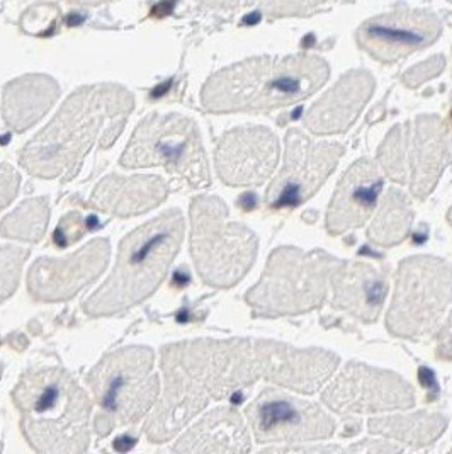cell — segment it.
<instances>
[{
  "mask_svg": "<svg viewBox=\"0 0 452 454\" xmlns=\"http://www.w3.org/2000/svg\"><path fill=\"white\" fill-rule=\"evenodd\" d=\"M340 359L325 349H298L266 339H196L170 344L162 351L164 395L146 420L152 442L170 441L211 400L268 380L292 392H318Z\"/></svg>",
  "mask_w": 452,
  "mask_h": 454,
  "instance_id": "obj_1",
  "label": "cell"
},
{
  "mask_svg": "<svg viewBox=\"0 0 452 454\" xmlns=\"http://www.w3.org/2000/svg\"><path fill=\"white\" fill-rule=\"evenodd\" d=\"M133 107L135 98L120 85L79 89L22 148L21 166L35 177L72 181L90 150L114 145Z\"/></svg>",
  "mask_w": 452,
  "mask_h": 454,
  "instance_id": "obj_2",
  "label": "cell"
},
{
  "mask_svg": "<svg viewBox=\"0 0 452 454\" xmlns=\"http://www.w3.org/2000/svg\"><path fill=\"white\" fill-rule=\"evenodd\" d=\"M329 77V63L316 55L250 59L214 74L201 101L211 113L270 111L313 96Z\"/></svg>",
  "mask_w": 452,
  "mask_h": 454,
  "instance_id": "obj_3",
  "label": "cell"
},
{
  "mask_svg": "<svg viewBox=\"0 0 452 454\" xmlns=\"http://www.w3.org/2000/svg\"><path fill=\"white\" fill-rule=\"evenodd\" d=\"M21 412V431L35 451L79 454L90 441L92 403L62 368L24 372L12 392Z\"/></svg>",
  "mask_w": 452,
  "mask_h": 454,
  "instance_id": "obj_4",
  "label": "cell"
},
{
  "mask_svg": "<svg viewBox=\"0 0 452 454\" xmlns=\"http://www.w3.org/2000/svg\"><path fill=\"white\" fill-rule=\"evenodd\" d=\"M183 213L168 209L129 231L109 278L83 305L90 317H109L140 305L164 283L184 240Z\"/></svg>",
  "mask_w": 452,
  "mask_h": 454,
  "instance_id": "obj_5",
  "label": "cell"
},
{
  "mask_svg": "<svg viewBox=\"0 0 452 454\" xmlns=\"http://www.w3.org/2000/svg\"><path fill=\"white\" fill-rule=\"evenodd\" d=\"M340 259L322 248H276L262 278L245 294L255 317L279 318L318 309L329 293L330 274Z\"/></svg>",
  "mask_w": 452,
  "mask_h": 454,
  "instance_id": "obj_6",
  "label": "cell"
},
{
  "mask_svg": "<svg viewBox=\"0 0 452 454\" xmlns=\"http://www.w3.org/2000/svg\"><path fill=\"white\" fill-rule=\"evenodd\" d=\"M259 240L250 228L231 222L216 196H198L191 203V254L206 285H238L257 259Z\"/></svg>",
  "mask_w": 452,
  "mask_h": 454,
  "instance_id": "obj_7",
  "label": "cell"
},
{
  "mask_svg": "<svg viewBox=\"0 0 452 454\" xmlns=\"http://www.w3.org/2000/svg\"><path fill=\"white\" fill-rule=\"evenodd\" d=\"M153 364L152 349L129 346L104 356L89 372L87 381L101 407L96 419L99 435H107L116 426L136 424L157 403L160 380Z\"/></svg>",
  "mask_w": 452,
  "mask_h": 454,
  "instance_id": "obj_8",
  "label": "cell"
},
{
  "mask_svg": "<svg viewBox=\"0 0 452 454\" xmlns=\"http://www.w3.org/2000/svg\"><path fill=\"white\" fill-rule=\"evenodd\" d=\"M452 301V264L433 255L401 261L386 325L403 339L427 340L437 332Z\"/></svg>",
  "mask_w": 452,
  "mask_h": 454,
  "instance_id": "obj_9",
  "label": "cell"
},
{
  "mask_svg": "<svg viewBox=\"0 0 452 454\" xmlns=\"http://www.w3.org/2000/svg\"><path fill=\"white\" fill-rule=\"evenodd\" d=\"M120 164L164 167L191 187L209 186V164L198 124L183 114L153 113L135 129Z\"/></svg>",
  "mask_w": 452,
  "mask_h": 454,
  "instance_id": "obj_10",
  "label": "cell"
},
{
  "mask_svg": "<svg viewBox=\"0 0 452 454\" xmlns=\"http://www.w3.org/2000/svg\"><path fill=\"white\" fill-rule=\"evenodd\" d=\"M452 124L435 114L393 126L378 150L386 176L398 184H410L411 194L425 200L451 162Z\"/></svg>",
  "mask_w": 452,
  "mask_h": 454,
  "instance_id": "obj_11",
  "label": "cell"
},
{
  "mask_svg": "<svg viewBox=\"0 0 452 454\" xmlns=\"http://www.w3.org/2000/svg\"><path fill=\"white\" fill-rule=\"evenodd\" d=\"M346 148L335 142H315L298 128L286 135L284 164L266 192L269 209H294L325 184Z\"/></svg>",
  "mask_w": 452,
  "mask_h": 454,
  "instance_id": "obj_12",
  "label": "cell"
},
{
  "mask_svg": "<svg viewBox=\"0 0 452 454\" xmlns=\"http://www.w3.org/2000/svg\"><path fill=\"white\" fill-rule=\"evenodd\" d=\"M248 424L257 442H313L335 434V420L318 403L266 388L247 407Z\"/></svg>",
  "mask_w": 452,
  "mask_h": 454,
  "instance_id": "obj_13",
  "label": "cell"
},
{
  "mask_svg": "<svg viewBox=\"0 0 452 454\" xmlns=\"http://www.w3.org/2000/svg\"><path fill=\"white\" fill-rule=\"evenodd\" d=\"M322 400L342 415L409 411L415 405V390L396 372L350 361L323 390Z\"/></svg>",
  "mask_w": 452,
  "mask_h": 454,
  "instance_id": "obj_14",
  "label": "cell"
},
{
  "mask_svg": "<svg viewBox=\"0 0 452 454\" xmlns=\"http://www.w3.org/2000/svg\"><path fill=\"white\" fill-rule=\"evenodd\" d=\"M442 33V22L424 9L400 7L361 24L355 40L374 60L394 63L429 48Z\"/></svg>",
  "mask_w": 452,
  "mask_h": 454,
  "instance_id": "obj_15",
  "label": "cell"
},
{
  "mask_svg": "<svg viewBox=\"0 0 452 454\" xmlns=\"http://www.w3.org/2000/svg\"><path fill=\"white\" fill-rule=\"evenodd\" d=\"M109 255V240L96 239L68 257H42L27 272V289L38 301H66L103 274Z\"/></svg>",
  "mask_w": 452,
  "mask_h": 454,
  "instance_id": "obj_16",
  "label": "cell"
},
{
  "mask_svg": "<svg viewBox=\"0 0 452 454\" xmlns=\"http://www.w3.org/2000/svg\"><path fill=\"white\" fill-rule=\"evenodd\" d=\"M279 140L264 126H240L218 142L214 162L226 186H261L274 174Z\"/></svg>",
  "mask_w": 452,
  "mask_h": 454,
  "instance_id": "obj_17",
  "label": "cell"
},
{
  "mask_svg": "<svg viewBox=\"0 0 452 454\" xmlns=\"http://www.w3.org/2000/svg\"><path fill=\"white\" fill-rule=\"evenodd\" d=\"M390 268L339 261L330 274L331 305L361 322L374 324L390 291Z\"/></svg>",
  "mask_w": 452,
  "mask_h": 454,
  "instance_id": "obj_18",
  "label": "cell"
},
{
  "mask_svg": "<svg viewBox=\"0 0 452 454\" xmlns=\"http://www.w3.org/2000/svg\"><path fill=\"white\" fill-rule=\"evenodd\" d=\"M383 191V176L370 159H359L340 177L327 215L330 235L362 227L376 209Z\"/></svg>",
  "mask_w": 452,
  "mask_h": 454,
  "instance_id": "obj_19",
  "label": "cell"
},
{
  "mask_svg": "<svg viewBox=\"0 0 452 454\" xmlns=\"http://www.w3.org/2000/svg\"><path fill=\"white\" fill-rule=\"evenodd\" d=\"M374 87V77L368 70H350L309 107L305 126L315 135H335L349 129L366 107Z\"/></svg>",
  "mask_w": 452,
  "mask_h": 454,
  "instance_id": "obj_20",
  "label": "cell"
},
{
  "mask_svg": "<svg viewBox=\"0 0 452 454\" xmlns=\"http://www.w3.org/2000/svg\"><path fill=\"white\" fill-rule=\"evenodd\" d=\"M168 184L159 176H118L103 179L92 192V203L111 216L129 218L162 205Z\"/></svg>",
  "mask_w": 452,
  "mask_h": 454,
  "instance_id": "obj_21",
  "label": "cell"
},
{
  "mask_svg": "<svg viewBox=\"0 0 452 454\" xmlns=\"http://www.w3.org/2000/svg\"><path fill=\"white\" fill-rule=\"evenodd\" d=\"M175 453H247L250 435L235 409H214L194 424L174 446Z\"/></svg>",
  "mask_w": 452,
  "mask_h": 454,
  "instance_id": "obj_22",
  "label": "cell"
},
{
  "mask_svg": "<svg viewBox=\"0 0 452 454\" xmlns=\"http://www.w3.org/2000/svg\"><path fill=\"white\" fill-rule=\"evenodd\" d=\"M60 96L57 82L46 75H26L4 90V121L21 133L38 123Z\"/></svg>",
  "mask_w": 452,
  "mask_h": 454,
  "instance_id": "obj_23",
  "label": "cell"
},
{
  "mask_svg": "<svg viewBox=\"0 0 452 454\" xmlns=\"http://www.w3.org/2000/svg\"><path fill=\"white\" fill-rule=\"evenodd\" d=\"M370 433L385 435L415 448L435 442L448 427V417L439 412H417L391 415L370 420Z\"/></svg>",
  "mask_w": 452,
  "mask_h": 454,
  "instance_id": "obj_24",
  "label": "cell"
},
{
  "mask_svg": "<svg viewBox=\"0 0 452 454\" xmlns=\"http://www.w3.org/2000/svg\"><path fill=\"white\" fill-rule=\"evenodd\" d=\"M413 222V209H411L410 198L396 189L391 187L386 191L381 207L378 209L370 230L368 239L374 246L379 247H393L396 244H401Z\"/></svg>",
  "mask_w": 452,
  "mask_h": 454,
  "instance_id": "obj_25",
  "label": "cell"
},
{
  "mask_svg": "<svg viewBox=\"0 0 452 454\" xmlns=\"http://www.w3.org/2000/svg\"><path fill=\"white\" fill-rule=\"evenodd\" d=\"M50 203L46 198L24 201L0 223V233L7 239L24 242H40L48 227Z\"/></svg>",
  "mask_w": 452,
  "mask_h": 454,
  "instance_id": "obj_26",
  "label": "cell"
},
{
  "mask_svg": "<svg viewBox=\"0 0 452 454\" xmlns=\"http://www.w3.org/2000/svg\"><path fill=\"white\" fill-rule=\"evenodd\" d=\"M29 252L21 247L2 246L0 247V303L14 294L21 279L24 262Z\"/></svg>",
  "mask_w": 452,
  "mask_h": 454,
  "instance_id": "obj_27",
  "label": "cell"
},
{
  "mask_svg": "<svg viewBox=\"0 0 452 454\" xmlns=\"http://www.w3.org/2000/svg\"><path fill=\"white\" fill-rule=\"evenodd\" d=\"M325 2L327 0H248V4L276 18L309 16Z\"/></svg>",
  "mask_w": 452,
  "mask_h": 454,
  "instance_id": "obj_28",
  "label": "cell"
},
{
  "mask_svg": "<svg viewBox=\"0 0 452 454\" xmlns=\"http://www.w3.org/2000/svg\"><path fill=\"white\" fill-rule=\"evenodd\" d=\"M85 231H87V228L83 223L82 215L77 211H72L66 216H63L60 225L55 231V242L60 247H68V246L75 244L79 239H82Z\"/></svg>",
  "mask_w": 452,
  "mask_h": 454,
  "instance_id": "obj_29",
  "label": "cell"
},
{
  "mask_svg": "<svg viewBox=\"0 0 452 454\" xmlns=\"http://www.w3.org/2000/svg\"><path fill=\"white\" fill-rule=\"evenodd\" d=\"M444 65H446L444 57H433L429 62L418 63L417 67H413L403 75V82L407 83L409 87H418L420 83L427 82L435 75H439L442 72Z\"/></svg>",
  "mask_w": 452,
  "mask_h": 454,
  "instance_id": "obj_30",
  "label": "cell"
},
{
  "mask_svg": "<svg viewBox=\"0 0 452 454\" xmlns=\"http://www.w3.org/2000/svg\"><path fill=\"white\" fill-rule=\"evenodd\" d=\"M21 177L19 174L7 164L0 166V209L9 207L18 196Z\"/></svg>",
  "mask_w": 452,
  "mask_h": 454,
  "instance_id": "obj_31",
  "label": "cell"
},
{
  "mask_svg": "<svg viewBox=\"0 0 452 454\" xmlns=\"http://www.w3.org/2000/svg\"><path fill=\"white\" fill-rule=\"evenodd\" d=\"M435 354L442 361H452V313L437 337Z\"/></svg>",
  "mask_w": 452,
  "mask_h": 454,
  "instance_id": "obj_32",
  "label": "cell"
},
{
  "mask_svg": "<svg viewBox=\"0 0 452 454\" xmlns=\"http://www.w3.org/2000/svg\"><path fill=\"white\" fill-rule=\"evenodd\" d=\"M349 451H366V453H393V451H400L398 446H391L385 441H370V444H368V441L364 444H354L350 446Z\"/></svg>",
  "mask_w": 452,
  "mask_h": 454,
  "instance_id": "obj_33",
  "label": "cell"
},
{
  "mask_svg": "<svg viewBox=\"0 0 452 454\" xmlns=\"http://www.w3.org/2000/svg\"><path fill=\"white\" fill-rule=\"evenodd\" d=\"M199 2L213 9H235L238 5V0H199Z\"/></svg>",
  "mask_w": 452,
  "mask_h": 454,
  "instance_id": "obj_34",
  "label": "cell"
},
{
  "mask_svg": "<svg viewBox=\"0 0 452 454\" xmlns=\"http://www.w3.org/2000/svg\"><path fill=\"white\" fill-rule=\"evenodd\" d=\"M85 4H99V2H104V0H82Z\"/></svg>",
  "mask_w": 452,
  "mask_h": 454,
  "instance_id": "obj_35",
  "label": "cell"
},
{
  "mask_svg": "<svg viewBox=\"0 0 452 454\" xmlns=\"http://www.w3.org/2000/svg\"><path fill=\"white\" fill-rule=\"evenodd\" d=\"M448 220H449V223H451L452 227V207L451 209H449V213H448Z\"/></svg>",
  "mask_w": 452,
  "mask_h": 454,
  "instance_id": "obj_36",
  "label": "cell"
},
{
  "mask_svg": "<svg viewBox=\"0 0 452 454\" xmlns=\"http://www.w3.org/2000/svg\"><path fill=\"white\" fill-rule=\"evenodd\" d=\"M0 372H2V364H0Z\"/></svg>",
  "mask_w": 452,
  "mask_h": 454,
  "instance_id": "obj_37",
  "label": "cell"
}]
</instances>
